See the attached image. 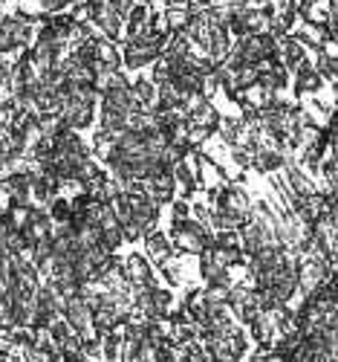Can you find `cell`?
I'll list each match as a JSON object with an SVG mask.
<instances>
[{
    "label": "cell",
    "instance_id": "cell-24",
    "mask_svg": "<svg viewBox=\"0 0 338 362\" xmlns=\"http://www.w3.org/2000/svg\"><path fill=\"white\" fill-rule=\"evenodd\" d=\"M321 293H324V296L332 301V305H338V273H330V279L324 281Z\"/></svg>",
    "mask_w": 338,
    "mask_h": 362
},
{
    "label": "cell",
    "instance_id": "cell-1",
    "mask_svg": "<svg viewBox=\"0 0 338 362\" xmlns=\"http://www.w3.org/2000/svg\"><path fill=\"white\" fill-rule=\"evenodd\" d=\"M61 119L70 131H81L93 122V90L76 87L73 93H64V102H61Z\"/></svg>",
    "mask_w": 338,
    "mask_h": 362
},
{
    "label": "cell",
    "instance_id": "cell-20",
    "mask_svg": "<svg viewBox=\"0 0 338 362\" xmlns=\"http://www.w3.org/2000/svg\"><path fill=\"white\" fill-rule=\"evenodd\" d=\"M321 145L318 142H310V145H303V154H301V160H303V168L306 171H313V174H318L321 171Z\"/></svg>",
    "mask_w": 338,
    "mask_h": 362
},
{
    "label": "cell",
    "instance_id": "cell-4",
    "mask_svg": "<svg viewBox=\"0 0 338 362\" xmlns=\"http://www.w3.org/2000/svg\"><path fill=\"white\" fill-rule=\"evenodd\" d=\"M174 244L182 252H203L205 247L214 244V232L205 229L197 221H174Z\"/></svg>",
    "mask_w": 338,
    "mask_h": 362
},
{
    "label": "cell",
    "instance_id": "cell-16",
    "mask_svg": "<svg viewBox=\"0 0 338 362\" xmlns=\"http://www.w3.org/2000/svg\"><path fill=\"white\" fill-rule=\"evenodd\" d=\"M252 165L258 171H274V168L284 165V154H281L278 148H258L255 154H252Z\"/></svg>",
    "mask_w": 338,
    "mask_h": 362
},
{
    "label": "cell",
    "instance_id": "cell-23",
    "mask_svg": "<svg viewBox=\"0 0 338 362\" xmlns=\"http://www.w3.org/2000/svg\"><path fill=\"white\" fill-rule=\"evenodd\" d=\"M318 73H321V78L327 76V78H338V55L335 58H330V55H324V49H321V58H318V67H315Z\"/></svg>",
    "mask_w": 338,
    "mask_h": 362
},
{
    "label": "cell",
    "instance_id": "cell-8",
    "mask_svg": "<svg viewBox=\"0 0 338 362\" xmlns=\"http://www.w3.org/2000/svg\"><path fill=\"white\" fill-rule=\"evenodd\" d=\"M121 279H125L133 290H147L153 287V273H150V264L142 258V255H128L119 267Z\"/></svg>",
    "mask_w": 338,
    "mask_h": 362
},
{
    "label": "cell",
    "instance_id": "cell-5",
    "mask_svg": "<svg viewBox=\"0 0 338 362\" xmlns=\"http://www.w3.org/2000/svg\"><path fill=\"white\" fill-rule=\"evenodd\" d=\"M327 279H330V261H324L318 255H306L303 264L298 267V290L303 296H310L318 287H324Z\"/></svg>",
    "mask_w": 338,
    "mask_h": 362
},
{
    "label": "cell",
    "instance_id": "cell-6",
    "mask_svg": "<svg viewBox=\"0 0 338 362\" xmlns=\"http://www.w3.org/2000/svg\"><path fill=\"white\" fill-rule=\"evenodd\" d=\"M226 308H231L234 316L243 319V322H255V316H260V298H258V290H249V287H231V290H229Z\"/></svg>",
    "mask_w": 338,
    "mask_h": 362
},
{
    "label": "cell",
    "instance_id": "cell-2",
    "mask_svg": "<svg viewBox=\"0 0 338 362\" xmlns=\"http://www.w3.org/2000/svg\"><path fill=\"white\" fill-rule=\"evenodd\" d=\"M205 351L214 362H237L240 354L246 351V337L243 330L234 325L231 330H226V334H214V337H205Z\"/></svg>",
    "mask_w": 338,
    "mask_h": 362
},
{
    "label": "cell",
    "instance_id": "cell-11",
    "mask_svg": "<svg viewBox=\"0 0 338 362\" xmlns=\"http://www.w3.org/2000/svg\"><path fill=\"white\" fill-rule=\"evenodd\" d=\"M32 174V197L38 200V203H47V200H55V194H58V189L64 186L61 180L55 177V174H49V171H29Z\"/></svg>",
    "mask_w": 338,
    "mask_h": 362
},
{
    "label": "cell",
    "instance_id": "cell-3",
    "mask_svg": "<svg viewBox=\"0 0 338 362\" xmlns=\"http://www.w3.org/2000/svg\"><path fill=\"white\" fill-rule=\"evenodd\" d=\"M214 197H217V212L226 215L234 229H240V226H246V223L252 221V215H255V212H252V200L246 197L243 189H231V186H229V189L217 192Z\"/></svg>",
    "mask_w": 338,
    "mask_h": 362
},
{
    "label": "cell",
    "instance_id": "cell-19",
    "mask_svg": "<svg viewBox=\"0 0 338 362\" xmlns=\"http://www.w3.org/2000/svg\"><path fill=\"white\" fill-rule=\"evenodd\" d=\"M174 180H176L182 189H186V197L194 194V189H197V177H194V171L186 165V160H182L179 165H174Z\"/></svg>",
    "mask_w": 338,
    "mask_h": 362
},
{
    "label": "cell",
    "instance_id": "cell-15",
    "mask_svg": "<svg viewBox=\"0 0 338 362\" xmlns=\"http://www.w3.org/2000/svg\"><path fill=\"white\" fill-rule=\"evenodd\" d=\"M145 252L153 258V261H159V264H168L174 250H171V240L162 235V232H147L145 235Z\"/></svg>",
    "mask_w": 338,
    "mask_h": 362
},
{
    "label": "cell",
    "instance_id": "cell-13",
    "mask_svg": "<svg viewBox=\"0 0 338 362\" xmlns=\"http://www.w3.org/2000/svg\"><path fill=\"white\" fill-rule=\"evenodd\" d=\"M249 325H252L255 342H258L260 348H272V345H274V339H278V322H274L272 310H269V313L255 316V322H249Z\"/></svg>",
    "mask_w": 338,
    "mask_h": 362
},
{
    "label": "cell",
    "instance_id": "cell-27",
    "mask_svg": "<svg viewBox=\"0 0 338 362\" xmlns=\"http://www.w3.org/2000/svg\"><path fill=\"white\" fill-rule=\"evenodd\" d=\"M6 356H9V354H6L4 348H0V362H6Z\"/></svg>",
    "mask_w": 338,
    "mask_h": 362
},
{
    "label": "cell",
    "instance_id": "cell-10",
    "mask_svg": "<svg viewBox=\"0 0 338 362\" xmlns=\"http://www.w3.org/2000/svg\"><path fill=\"white\" fill-rule=\"evenodd\" d=\"M142 186H145V194L159 206V203H171L176 180H174V171H162V174H153L150 180H142Z\"/></svg>",
    "mask_w": 338,
    "mask_h": 362
},
{
    "label": "cell",
    "instance_id": "cell-7",
    "mask_svg": "<svg viewBox=\"0 0 338 362\" xmlns=\"http://www.w3.org/2000/svg\"><path fill=\"white\" fill-rule=\"evenodd\" d=\"M61 316L70 322L73 334H78L81 339L90 337V322H93V313H90V308H87V301H84L81 293H76V296H70L64 301V313H61Z\"/></svg>",
    "mask_w": 338,
    "mask_h": 362
},
{
    "label": "cell",
    "instance_id": "cell-18",
    "mask_svg": "<svg viewBox=\"0 0 338 362\" xmlns=\"http://www.w3.org/2000/svg\"><path fill=\"white\" fill-rule=\"evenodd\" d=\"M318 87H321V73H318L315 67H310V64H303V67L298 70L295 90H298V93H315Z\"/></svg>",
    "mask_w": 338,
    "mask_h": 362
},
{
    "label": "cell",
    "instance_id": "cell-21",
    "mask_svg": "<svg viewBox=\"0 0 338 362\" xmlns=\"http://www.w3.org/2000/svg\"><path fill=\"white\" fill-rule=\"evenodd\" d=\"M49 221H55L58 226H61V223H70V221H73V206H70V200H52V206H49Z\"/></svg>",
    "mask_w": 338,
    "mask_h": 362
},
{
    "label": "cell",
    "instance_id": "cell-26",
    "mask_svg": "<svg viewBox=\"0 0 338 362\" xmlns=\"http://www.w3.org/2000/svg\"><path fill=\"white\" fill-rule=\"evenodd\" d=\"M186 218H188V206H186V200L174 203V221H186Z\"/></svg>",
    "mask_w": 338,
    "mask_h": 362
},
{
    "label": "cell",
    "instance_id": "cell-17",
    "mask_svg": "<svg viewBox=\"0 0 338 362\" xmlns=\"http://www.w3.org/2000/svg\"><path fill=\"white\" fill-rule=\"evenodd\" d=\"M131 99H133V107H136V110H147V107L157 105V90H153L150 81H142V78H139V81L131 87Z\"/></svg>",
    "mask_w": 338,
    "mask_h": 362
},
{
    "label": "cell",
    "instance_id": "cell-25",
    "mask_svg": "<svg viewBox=\"0 0 338 362\" xmlns=\"http://www.w3.org/2000/svg\"><path fill=\"white\" fill-rule=\"evenodd\" d=\"M73 4H78V0H41V6H44L47 12H61V9L73 6Z\"/></svg>",
    "mask_w": 338,
    "mask_h": 362
},
{
    "label": "cell",
    "instance_id": "cell-12",
    "mask_svg": "<svg viewBox=\"0 0 338 362\" xmlns=\"http://www.w3.org/2000/svg\"><path fill=\"white\" fill-rule=\"evenodd\" d=\"M258 84H263L266 90H284L286 87V67L274 58V62H266V64H258Z\"/></svg>",
    "mask_w": 338,
    "mask_h": 362
},
{
    "label": "cell",
    "instance_id": "cell-22",
    "mask_svg": "<svg viewBox=\"0 0 338 362\" xmlns=\"http://www.w3.org/2000/svg\"><path fill=\"white\" fill-rule=\"evenodd\" d=\"M128 18H131V23H128L131 38H133V35H139V33H145V26H147V21H150L145 6H133V9L128 12Z\"/></svg>",
    "mask_w": 338,
    "mask_h": 362
},
{
    "label": "cell",
    "instance_id": "cell-14",
    "mask_svg": "<svg viewBox=\"0 0 338 362\" xmlns=\"http://www.w3.org/2000/svg\"><path fill=\"white\" fill-rule=\"evenodd\" d=\"M278 62L286 70H301L306 64V55H303V47H301L298 38H281V44H278Z\"/></svg>",
    "mask_w": 338,
    "mask_h": 362
},
{
    "label": "cell",
    "instance_id": "cell-9",
    "mask_svg": "<svg viewBox=\"0 0 338 362\" xmlns=\"http://www.w3.org/2000/svg\"><path fill=\"white\" fill-rule=\"evenodd\" d=\"M0 189L9 197V203H26L32 197V174L29 171H15L0 180Z\"/></svg>",
    "mask_w": 338,
    "mask_h": 362
}]
</instances>
